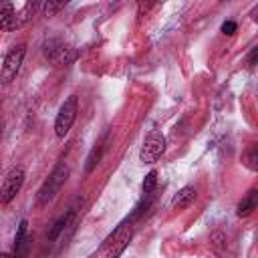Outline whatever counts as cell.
I'll return each instance as SVG.
<instances>
[{
	"label": "cell",
	"mask_w": 258,
	"mask_h": 258,
	"mask_svg": "<svg viewBox=\"0 0 258 258\" xmlns=\"http://www.w3.org/2000/svg\"><path fill=\"white\" fill-rule=\"evenodd\" d=\"M163 153H165V135L159 129H151L145 135L143 145L139 149V161L141 163H155Z\"/></svg>",
	"instance_id": "3957f363"
},
{
	"label": "cell",
	"mask_w": 258,
	"mask_h": 258,
	"mask_svg": "<svg viewBox=\"0 0 258 258\" xmlns=\"http://www.w3.org/2000/svg\"><path fill=\"white\" fill-rule=\"evenodd\" d=\"M69 177V165L67 163H56L54 169L48 173V177L42 181V185L36 191V206H46L48 202L54 200V196L60 191V187L64 185Z\"/></svg>",
	"instance_id": "6da1fadb"
},
{
	"label": "cell",
	"mask_w": 258,
	"mask_h": 258,
	"mask_svg": "<svg viewBox=\"0 0 258 258\" xmlns=\"http://www.w3.org/2000/svg\"><path fill=\"white\" fill-rule=\"evenodd\" d=\"M73 216H75V208H69L62 216H58V220H56V222L50 226V230H48V242H54V240L64 232V228L71 224Z\"/></svg>",
	"instance_id": "30bf717a"
},
{
	"label": "cell",
	"mask_w": 258,
	"mask_h": 258,
	"mask_svg": "<svg viewBox=\"0 0 258 258\" xmlns=\"http://www.w3.org/2000/svg\"><path fill=\"white\" fill-rule=\"evenodd\" d=\"M44 56L52 62V64H67L75 58V50L62 40V38H48L42 44Z\"/></svg>",
	"instance_id": "52a82bcc"
},
{
	"label": "cell",
	"mask_w": 258,
	"mask_h": 258,
	"mask_svg": "<svg viewBox=\"0 0 258 258\" xmlns=\"http://www.w3.org/2000/svg\"><path fill=\"white\" fill-rule=\"evenodd\" d=\"M155 187H157V171L151 169V171L145 175V179H143V183H141V189H143V194H153Z\"/></svg>",
	"instance_id": "9a60e30c"
},
{
	"label": "cell",
	"mask_w": 258,
	"mask_h": 258,
	"mask_svg": "<svg viewBox=\"0 0 258 258\" xmlns=\"http://www.w3.org/2000/svg\"><path fill=\"white\" fill-rule=\"evenodd\" d=\"M131 238H133V220L127 218V220H123V222L115 228V232L105 240L103 250L107 252V258H119V256L125 252V248L129 246Z\"/></svg>",
	"instance_id": "7a4b0ae2"
},
{
	"label": "cell",
	"mask_w": 258,
	"mask_h": 258,
	"mask_svg": "<svg viewBox=\"0 0 258 258\" xmlns=\"http://www.w3.org/2000/svg\"><path fill=\"white\" fill-rule=\"evenodd\" d=\"M40 6H42L40 2H28V4H24L20 10H14L10 16L0 18V28H2V30H8V32L22 28L26 22H30V20H32L34 12H36Z\"/></svg>",
	"instance_id": "ba28073f"
},
{
	"label": "cell",
	"mask_w": 258,
	"mask_h": 258,
	"mask_svg": "<svg viewBox=\"0 0 258 258\" xmlns=\"http://www.w3.org/2000/svg\"><path fill=\"white\" fill-rule=\"evenodd\" d=\"M0 258H12V254H8V252H2V254H0Z\"/></svg>",
	"instance_id": "ffe728a7"
},
{
	"label": "cell",
	"mask_w": 258,
	"mask_h": 258,
	"mask_svg": "<svg viewBox=\"0 0 258 258\" xmlns=\"http://www.w3.org/2000/svg\"><path fill=\"white\" fill-rule=\"evenodd\" d=\"M256 56H258V48L254 46V48L250 50V54H248V67H254V64H256Z\"/></svg>",
	"instance_id": "d6986e66"
},
{
	"label": "cell",
	"mask_w": 258,
	"mask_h": 258,
	"mask_svg": "<svg viewBox=\"0 0 258 258\" xmlns=\"http://www.w3.org/2000/svg\"><path fill=\"white\" fill-rule=\"evenodd\" d=\"M24 54H26V44H16V46H12L6 52L4 62H2V69H0V81H2V85H10L18 77L20 67H22V60H24Z\"/></svg>",
	"instance_id": "277c9868"
},
{
	"label": "cell",
	"mask_w": 258,
	"mask_h": 258,
	"mask_svg": "<svg viewBox=\"0 0 258 258\" xmlns=\"http://www.w3.org/2000/svg\"><path fill=\"white\" fill-rule=\"evenodd\" d=\"M236 28H238V26H236V22H234V20H226V22L222 24V32H224V34H228V36H232V34L236 32Z\"/></svg>",
	"instance_id": "ac0fdd59"
},
{
	"label": "cell",
	"mask_w": 258,
	"mask_h": 258,
	"mask_svg": "<svg viewBox=\"0 0 258 258\" xmlns=\"http://www.w3.org/2000/svg\"><path fill=\"white\" fill-rule=\"evenodd\" d=\"M256 206H258V189H250V191L242 198V202L238 204L236 214H238L240 218H246V216H250V214L256 210Z\"/></svg>",
	"instance_id": "8fae6325"
},
{
	"label": "cell",
	"mask_w": 258,
	"mask_h": 258,
	"mask_svg": "<svg viewBox=\"0 0 258 258\" xmlns=\"http://www.w3.org/2000/svg\"><path fill=\"white\" fill-rule=\"evenodd\" d=\"M194 200H196V187H194V185H183V187L175 194V198H173V208L183 210V208L191 206Z\"/></svg>",
	"instance_id": "7c38bea8"
},
{
	"label": "cell",
	"mask_w": 258,
	"mask_h": 258,
	"mask_svg": "<svg viewBox=\"0 0 258 258\" xmlns=\"http://www.w3.org/2000/svg\"><path fill=\"white\" fill-rule=\"evenodd\" d=\"M24 177H26V173H24V167L22 165H16V167H12L6 173V177H4V181L0 185V204L6 206V204H10L16 198V194L22 189Z\"/></svg>",
	"instance_id": "8992f818"
},
{
	"label": "cell",
	"mask_w": 258,
	"mask_h": 258,
	"mask_svg": "<svg viewBox=\"0 0 258 258\" xmlns=\"http://www.w3.org/2000/svg\"><path fill=\"white\" fill-rule=\"evenodd\" d=\"M101 153H103V145H101V143L91 149V153H89V157H87V165H85L87 173H91V171L97 167V163H99V159H101Z\"/></svg>",
	"instance_id": "5bb4252c"
},
{
	"label": "cell",
	"mask_w": 258,
	"mask_h": 258,
	"mask_svg": "<svg viewBox=\"0 0 258 258\" xmlns=\"http://www.w3.org/2000/svg\"><path fill=\"white\" fill-rule=\"evenodd\" d=\"M62 6H64V2H52V0H48V2H44L40 8L44 10V14H46V16H52V14H54L56 10H60Z\"/></svg>",
	"instance_id": "2e32d148"
},
{
	"label": "cell",
	"mask_w": 258,
	"mask_h": 258,
	"mask_svg": "<svg viewBox=\"0 0 258 258\" xmlns=\"http://www.w3.org/2000/svg\"><path fill=\"white\" fill-rule=\"evenodd\" d=\"M77 113H79V101L75 95H71L64 99V103L60 105V109L56 113V119H54V135L56 137L62 139L71 131V127L77 119Z\"/></svg>",
	"instance_id": "5b68a950"
},
{
	"label": "cell",
	"mask_w": 258,
	"mask_h": 258,
	"mask_svg": "<svg viewBox=\"0 0 258 258\" xmlns=\"http://www.w3.org/2000/svg\"><path fill=\"white\" fill-rule=\"evenodd\" d=\"M30 238H28V222L26 220H20L18 228H16V236H14V252H12V258H26L28 254V244Z\"/></svg>",
	"instance_id": "9c48e42d"
},
{
	"label": "cell",
	"mask_w": 258,
	"mask_h": 258,
	"mask_svg": "<svg viewBox=\"0 0 258 258\" xmlns=\"http://www.w3.org/2000/svg\"><path fill=\"white\" fill-rule=\"evenodd\" d=\"M242 163L250 169V171H256L258 169V147L256 145H250L246 149V153L242 155Z\"/></svg>",
	"instance_id": "4fadbf2b"
},
{
	"label": "cell",
	"mask_w": 258,
	"mask_h": 258,
	"mask_svg": "<svg viewBox=\"0 0 258 258\" xmlns=\"http://www.w3.org/2000/svg\"><path fill=\"white\" fill-rule=\"evenodd\" d=\"M14 10H16V6H14L12 2H0V18L10 16Z\"/></svg>",
	"instance_id": "e0dca14e"
}]
</instances>
